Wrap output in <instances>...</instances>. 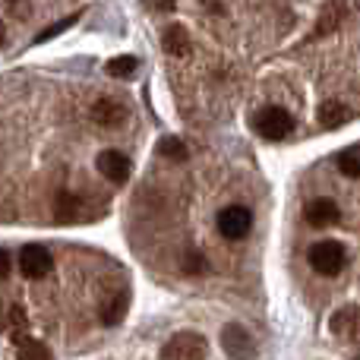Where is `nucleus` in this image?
<instances>
[{
	"label": "nucleus",
	"instance_id": "obj_12",
	"mask_svg": "<svg viewBox=\"0 0 360 360\" xmlns=\"http://www.w3.org/2000/svg\"><path fill=\"white\" fill-rule=\"evenodd\" d=\"M16 360H54V357H51V351L41 342L16 335Z\"/></svg>",
	"mask_w": 360,
	"mask_h": 360
},
{
	"label": "nucleus",
	"instance_id": "obj_22",
	"mask_svg": "<svg viewBox=\"0 0 360 360\" xmlns=\"http://www.w3.org/2000/svg\"><path fill=\"white\" fill-rule=\"evenodd\" d=\"M10 275V256H6V250H0V281Z\"/></svg>",
	"mask_w": 360,
	"mask_h": 360
},
{
	"label": "nucleus",
	"instance_id": "obj_18",
	"mask_svg": "<svg viewBox=\"0 0 360 360\" xmlns=\"http://www.w3.org/2000/svg\"><path fill=\"white\" fill-rule=\"evenodd\" d=\"M342 16H345V10L338 4H332L329 10H326V16H323V22H316V32L313 35H329L332 29H335L338 22H342Z\"/></svg>",
	"mask_w": 360,
	"mask_h": 360
},
{
	"label": "nucleus",
	"instance_id": "obj_8",
	"mask_svg": "<svg viewBox=\"0 0 360 360\" xmlns=\"http://www.w3.org/2000/svg\"><path fill=\"white\" fill-rule=\"evenodd\" d=\"M332 332L351 345H360V307H345L332 316Z\"/></svg>",
	"mask_w": 360,
	"mask_h": 360
},
{
	"label": "nucleus",
	"instance_id": "obj_3",
	"mask_svg": "<svg viewBox=\"0 0 360 360\" xmlns=\"http://www.w3.org/2000/svg\"><path fill=\"white\" fill-rule=\"evenodd\" d=\"M307 259H310V266L316 269L319 275H338L345 269V247L338 240H319L310 247V253H307Z\"/></svg>",
	"mask_w": 360,
	"mask_h": 360
},
{
	"label": "nucleus",
	"instance_id": "obj_20",
	"mask_svg": "<svg viewBox=\"0 0 360 360\" xmlns=\"http://www.w3.org/2000/svg\"><path fill=\"white\" fill-rule=\"evenodd\" d=\"M149 10H155V13H165V10H174V0H143Z\"/></svg>",
	"mask_w": 360,
	"mask_h": 360
},
{
	"label": "nucleus",
	"instance_id": "obj_7",
	"mask_svg": "<svg viewBox=\"0 0 360 360\" xmlns=\"http://www.w3.org/2000/svg\"><path fill=\"white\" fill-rule=\"evenodd\" d=\"M95 165H98L101 177H108L111 184H127V180H130V171H133L130 158H127L124 152H117V149H105Z\"/></svg>",
	"mask_w": 360,
	"mask_h": 360
},
{
	"label": "nucleus",
	"instance_id": "obj_11",
	"mask_svg": "<svg viewBox=\"0 0 360 360\" xmlns=\"http://www.w3.org/2000/svg\"><path fill=\"white\" fill-rule=\"evenodd\" d=\"M92 120L95 124H101V127H117L120 120H124V108H120L117 101L101 98L98 105L92 108Z\"/></svg>",
	"mask_w": 360,
	"mask_h": 360
},
{
	"label": "nucleus",
	"instance_id": "obj_1",
	"mask_svg": "<svg viewBox=\"0 0 360 360\" xmlns=\"http://www.w3.org/2000/svg\"><path fill=\"white\" fill-rule=\"evenodd\" d=\"M253 127L262 139H272V143H281L294 133V117L285 111V108H262L259 114L253 117Z\"/></svg>",
	"mask_w": 360,
	"mask_h": 360
},
{
	"label": "nucleus",
	"instance_id": "obj_23",
	"mask_svg": "<svg viewBox=\"0 0 360 360\" xmlns=\"http://www.w3.org/2000/svg\"><path fill=\"white\" fill-rule=\"evenodd\" d=\"M4 35H6V29H4V22H0V41H4Z\"/></svg>",
	"mask_w": 360,
	"mask_h": 360
},
{
	"label": "nucleus",
	"instance_id": "obj_15",
	"mask_svg": "<svg viewBox=\"0 0 360 360\" xmlns=\"http://www.w3.org/2000/svg\"><path fill=\"white\" fill-rule=\"evenodd\" d=\"M338 171H342L345 177L360 180V146H351V149L338 152Z\"/></svg>",
	"mask_w": 360,
	"mask_h": 360
},
{
	"label": "nucleus",
	"instance_id": "obj_10",
	"mask_svg": "<svg viewBox=\"0 0 360 360\" xmlns=\"http://www.w3.org/2000/svg\"><path fill=\"white\" fill-rule=\"evenodd\" d=\"M162 48L174 57H186L190 54V35H186L184 25H171L165 29V38H162Z\"/></svg>",
	"mask_w": 360,
	"mask_h": 360
},
{
	"label": "nucleus",
	"instance_id": "obj_9",
	"mask_svg": "<svg viewBox=\"0 0 360 360\" xmlns=\"http://www.w3.org/2000/svg\"><path fill=\"white\" fill-rule=\"evenodd\" d=\"M304 218L313 228H329V224H335L342 218V212H338V205L332 199H313V202H307Z\"/></svg>",
	"mask_w": 360,
	"mask_h": 360
},
{
	"label": "nucleus",
	"instance_id": "obj_13",
	"mask_svg": "<svg viewBox=\"0 0 360 360\" xmlns=\"http://www.w3.org/2000/svg\"><path fill=\"white\" fill-rule=\"evenodd\" d=\"M345 120H348V108H345L342 101H326V105L319 108V124H323L326 130H335Z\"/></svg>",
	"mask_w": 360,
	"mask_h": 360
},
{
	"label": "nucleus",
	"instance_id": "obj_2",
	"mask_svg": "<svg viewBox=\"0 0 360 360\" xmlns=\"http://www.w3.org/2000/svg\"><path fill=\"white\" fill-rule=\"evenodd\" d=\"M205 338L199 332H177L174 338H168L162 348L158 360H205Z\"/></svg>",
	"mask_w": 360,
	"mask_h": 360
},
{
	"label": "nucleus",
	"instance_id": "obj_5",
	"mask_svg": "<svg viewBox=\"0 0 360 360\" xmlns=\"http://www.w3.org/2000/svg\"><path fill=\"white\" fill-rule=\"evenodd\" d=\"M51 269H54V256H51L48 247H41V243L22 247V253H19V272L25 278H44Z\"/></svg>",
	"mask_w": 360,
	"mask_h": 360
},
{
	"label": "nucleus",
	"instance_id": "obj_14",
	"mask_svg": "<svg viewBox=\"0 0 360 360\" xmlns=\"http://www.w3.org/2000/svg\"><path fill=\"white\" fill-rule=\"evenodd\" d=\"M127 313V294H114L105 307H101V323L105 326H117Z\"/></svg>",
	"mask_w": 360,
	"mask_h": 360
},
{
	"label": "nucleus",
	"instance_id": "obj_21",
	"mask_svg": "<svg viewBox=\"0 0 360 360\" xmlns=\"http://www.w3.org/2000/svg\"><path fill=\"white\" fill-rule=\"evenodd\" d=\"M10 319H13V326H16V329H25V313L19 310V307H13V310H10Z\"/></svg>",
	"mask_w": 360,
	"mask_h": 360
},
{
	"label": "nucleus",
	"instance_id": "obj_16",
	"mask_svg": "<svg viewBox=\"0 0 360 360\" xmlns=\"http://www.w3.org/2000/svg\"><path fill=\"white\" fill-rule=\"evenodd\" d=\"M136 70H139V60H136V57H130V54L108 60V73L117 76V79H130V76L136 73Z\"/></svg>",
	"mask_w": 360,
	"mask_h": 360
},
{
	"label": "nucleus",
	"instance_id": "obj_4",
	"mask_svg": "<svg viewBox=\"0 0 360 360\" xmlns=\"http://www.w3.org/2000/svg\"><path fill=\"white\" fill-rule=\"evenodd\" d=\"M250 228H253V215L243 205H228V209L218 212V231L228 240H243L250 234Z\"/></svg>",
	"mask_w": 360,
	"mask_h": 360
},
{
	"label": "nucleus",
	"instance_id": "obj_6",
	"mask_svg": "<svg viewBox=\"0 0 360 360\" xmlns=\"http://www.w3.org/2000/svg\"><path fill=\"white\" fill-rule=\"evenodd\" d=\"M221 348H224V354H228L231 360H253V354H256L253 338H250L247 332H243V326H237V323L224 326Z\"/></svg>",
	"mask_w": 360,
	"mask_h": 360
},
{
	"label": "nucleus",
	"instance_id": "obj_19",
	"mask_svg": "<svg viewBox=\"0 0 360 360\" xmlns=\"http://www.w3.org/2000/svg\"><path fill=\"white\" fill-rule=\"evenodd\" d=\"M76 19H79V13H76V16H67V19H60V22L57 25H51V29H44L41 35H38V41H48V38H54L57 32H63V29H70V25L76 22Z\"/></svg>",
	"mask_w": 360,
	"mask_h": 360
},
{
	"label": "nucleus",
	"instance_id": "obj_17",
	"mask_svg": "<svg viewBox=\"0 0 360 360\" xmlns=\"http://www.w3.org/2000/svg\"><path fill=\"white\" fill-rule=\"evenodd\" d=\"M158 155H165V158H171V162H186V146L180 143L177 136H165L162 143H158Z\"/></svg>",
	"mask_w": 360,
	"mask_h": 360
}]
</instances>
